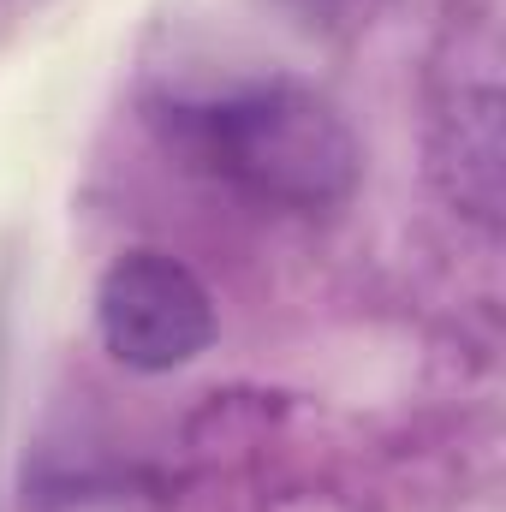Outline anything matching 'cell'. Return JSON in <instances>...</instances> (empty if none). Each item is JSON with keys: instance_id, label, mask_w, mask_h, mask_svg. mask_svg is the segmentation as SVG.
<instances>
[{"instance_id": "3957f363", "label": "cell", "mask_w": 506, "mask_h": 512, "mask_svg": "<svg viewBox=\"0 0 506 512\" xmlns=\"http://www.w3.org/2000/svg\"><path fill=\"white\" fill-rule=\"evenodd\" d=\"M96 334L114 364L173 376L215 346V298L179 256L126 251L96 280Z\"/></svg>"}, {"instance_id": "6da1fadb", "label": "cell", "mask_w": 506, "mask_h": 512, "mask_svg": "<svg viewBox=\"0 0 506 512\" xmlns=\"http://www.w3.org/2000/svg\"><path fill=\"white\" fill-rule=\"evenodd\" d=\"M167 137L209 179L286 215H328L352 203L364 179L358 131L316 84H298V78H268V84H239L227 96L173 102Z\"/></svg>"}, {"instance_id": "7a4b0ae2", "label": "cell", "mask_w": 506, "mask_h": 512, "mask_svg": "<svg viewBox=\"0 0 506 512\" xmlns=\"http://www.w3.org/2000/svg\"><path fill=\"white\" fill-rule=\"evenodd\" d=\"M429 179L483 233L506 209L501 0H459L429 72Z\"/></svg>"}, {"instance_id": "277c9868", "label": "cell", "mask_w": 506, "mask_h": 512, "mask_svg": "<svg viewBox=\"0 0 506 512\" xmlns=\"http://www.w3.org/2000/svg\"><path fill=\"white\" fill-rule=\"evenodd\" d=\"M280 6L316 36H346V30H358L376 12V0H280Z\"/></svg>"}]
</instances>
